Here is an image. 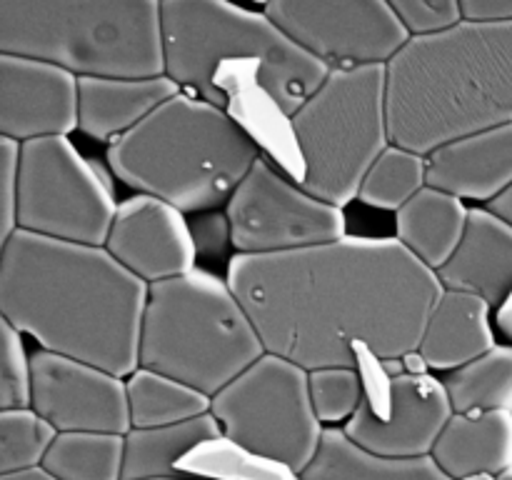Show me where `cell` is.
<instances>
[{"label": "cell", "mask_w": 512, "mask_h": 480, "mask_svg": "<svg viewBox=\"0 0 512 480\" xmlns=\"http://www.w3.org/2000/svg\"><path fill=\"white\" fill-rule=\"evenodd\" d=\"M265 353L303 370L358 368L418 353L445 285L398 238H340L275 255H235L228 278Z\"/></svg>", "instance_id": "1"}, {"label": "cell", "mask_w": 512, "mask_h": 480, "mask_svg": "<svg viewBox=\"0 0 512 480\" xmlns=\"http://www.w3.org/2000/svg\"><path fill=\"white\" fill-rule=\"evenodd\" d=\"M150 285L103 245L68 243L15 230L0 243V313L40 350L130 378Z\"/></svg>", "instance_id": "2"}, {"label": "cell", "mask_w": 512, "mask_h": 480, "mask_svg": "<svg viewBox=\"0 0 512 480\" xmlns=\"http://www.w3.org/2000/svg\"><path fill=\"white\" fill-rule=\"evenodd\" d=\"M390 140L428 158L512 123V20L410 38L388 65Z\"/></svg>", "instance_id": "3"}, {"label": "cell", "mask_w": 512, "mask_h": 480, "mask_svg": "<svg viewBox=\"0 0 512 480\" xmlns=\"http://www.w3.org/2000/svg\"><path fill=\"white\" fill-rule=\"evenodd\" d=\"M263 155L253 135L220 105L183 93L160 105L108 148L115 178L180 213L228 205Z\"/></svg>", "instance_id": "4"}, {"label": "cell", "mask_w": 512, "mask_h": 480, "mask_svg": "<svg viewBox=\"0 0 512 480\" xmlns=\"http://www.w3.org/2000/svg\"><path fill=\"white\" fill-rule=\"evenodd\" d=\"M160 15L165 75L178 88L225 110L230 100L218 78L228 63L258 70L260 90L288 120L333 70L300 48L263 10L223 0H165Z\"/></svg>", "instance_id": "5"}, {"label": "cell", "mask_w": 512, "mask_h": 480, "mask_svg": "<svg viewBox=\"0 0 512 480\" xmlns=\"http://www.w3.org/2000/svg\"><path fill=\"white\" fill-rule=\"evenodd\" d=\"M0 53L53 63L78 78H160V3L0 0Z\"/></svg>", "instance_id": "6"}, {"label": "cell", "mask_w": 512, "mask_h": 480, "mask_svg": "<svg viewBox=\"0 0 512 480\" xmlns=\"http://www.w3.org/2000/svg\"><path fill=\"white\" fill-rule=\"evenodd\" d=\"M263 355V340L228 280L195 268L150 285L140 368L213 398Z\"/></svg>", "instance_id": "7"}, {"label": "cell", "mask_w": 512, "mask_h": 480, "mask_svg": "<svg viewBox=\"0 0 512 480\" xmlns=\"http://www.w3.org/2000/svg\"><path fill=\"white\" fill-rule=\"evenodd\" d=\"M300 158V185L343 208L358 198L365 175L390 148L388 68H333L308 103L290 118Z\"/></svg>", "instance_id": "8"}, {"label": "cell", "mask_w": 512, "mask_h": 480, "mask_svg": "<svg viewBox=\"0 0 512 480\" xmlns=\"http://www.w3.org/2000/svg\"><path fill=\"white\" fill-rule=\"evenodd\" d=\"M210 413L228 440L303 475L323 443L310 398V373L265 353L210 398Z\"/></svg>", "instance_id": "9"}, {"label": "cell", "mask_w": 512, "mask_h": 480, "mask_svg": "<svg viewBox=\"0 0 512 480\" xmlns=\"http://www.w3.org/2000/svg\"><path fill=\"white\" fill-rule=\"evenodd\" d=\"M115 213L118 203L108 175L85 160L68 138L23 143L18 230L105 248Z\"/></svg>", "instance_id": "10"}, {"label": "cell", "mask_w": 512, "mask_h": 480, "mask_svg": "<svg viewBox=\"0 0 512 480\" xmlns=\"http://www.w3.org/2000/svg\"><path fill=\"white\" fill-rule=\"evenodd\" d=\"M363 378V400L345 423V435L360 450L378 458H428L455 415L443 380L410 373L400 360H380L370 350H355Z\"/></svg>", "instance_id": "11"}, {"label": "cell", "mask_w": 512, "mask_h": 480, "mask_svg": "<svg viewBox=\"0 0 512 480\" xmlns=\"http://www.w3.org/2000/svg\"><path fill=\"white\" fill-rule=\"evenodd\" d=\"M240 255H275L345 238L343 208L315 198L260 155L225 205Z\"/></svg>", "instance_id": "12"}, {"label": "cell", "mask_w": 512, "mask_h": 480, "mask_svg": "<svg viewBox=\"0 0 512 480\" xmlns=\"http://www.w3.org/2000/svg\"><path fill=\"white\" fill-rule=\"evenodd\" d=\"M263 13L330 68L388 65L410 40L385 0H275L265 3Z\"/></svg>", "instance_id": "13"}, {"label": "cell", "mask_w": 512, "mask_h": 480, "mask_svg": "<svg viewBox=\"0 0 512 480\" xmlns=\"http://www.w3.org/2000/svg\"><path fill=\"white\" fill-rule=\"evenodd\" d=\"M30 368V408L58 433L128 435L133 430L123 378L48 350L30 355Z\"/></svg>", "instance_id": "14"}, {"label": "cell", "mask_w": 512, "mask_h": 480, "mask_svg": "<svg viewBox=\"0 0 512 480\" xmlns=\"http://www.w3.org/2000/svg\"><path fill=\"white\" fill-rule=\"evenodd\" d=\"M105 250L148 285L190 273L198 258L185 213L153 195H133L118 205Z\"/></svg>", "instance_id": "15"}, {"label": "cell", "mask_w": 512, "mask_h": 480, "mask_svg": "<svg viewBox=\"0 0 512 480\" xmlns=\"http://www.w3.org/2000/svg\"><path fill=\"white\" fill-rule=\"evenodd\" d=\"M78 83L53 63L0 53V135L28 143L78 130Z\"/></svg>", "instance_id": "16"}, {"label": "cell", "mask_w": 512, "mask_h": 480, "mask_svg": "<svg viewBox=\"0 0 512 480\" xmlns=\"http://www.w3.org/2000/svg\"><path fill=\"white\" fill-rule=\"evenodd\" d=\"M428 185L493 203L512 188V123L468 135L428 155Z\"/></svg>", "instance_id": "17"}, {"label": "cell", "mask_w": 512, "mask_h": 480, "mask_svg": "<svg viewBox=\"0 0 512 480\" xmlns=\"http://www.w3.org/2000/svg\"><path fill=\"white\" fill-rule=\"evenodd\" d=\"M493 305L470 290L445 288L430 310L418 355L430 370H458L493 350L495 333L490 325Z\"/></svg>", "instance_id": "18"}, {"label": "cell", "mask_w": 512, "mask_h": 480, "mask_svg": "<svg viewBox=\"0 0 512 480\" xmlns=\"http://www.w3.org/2000/svg\"><path fill=\"white\" fill-rule=\"evenodd\" d=\"M78 128L95 140H118L180 93L168 78H80Z\"/></svg>", "instance_id": "19"}, {"label": "cell", "mask_w": 512, "mask_h": 480, "mask_svg": "<svg viewBox=\"0 0 512 480\" xmlns=\"http://www.w3.org/2000/svg\"><path fill=\"white\" fill-rule=\"evenodd\" d=\"M438 275L445 288L478 293L498 308L512 288V225L488 208L470 210L463 248Z\"/></svg>", "instance_id": "20"}, {"label": "cell", "mask_w": 512, "mask_h": 480, "mask_svg": "<svg viewBox=\"0 0 512 480\" xmlns=\"http://www.w3.org/2000/svg\"><path fill=\"white\" fill-rule=\"evenodd\" d=\"M430 458L453 480L503 473L512 465V413H455Z\"/></svg>", "instance_id": "21"}, {"label": "cell", "mask_w": 512, "mask_h": 480, "mask_svg": "<svg viewBox=\"0 0 512 480\" xmlns=\"http://www.w3.org/2000/svg\"><path fill=\"white\" fill-rule=\"evenodd\" d=\"M468 225L470 210L463 200L430 185L398 210V240L435 273L463 248Z\"/></svg>", "instance_id": "22"}, {"label": "cell", "mask_w": 512, "mask_h": 480, "mask_svg": "<svg viewBox=\"0 0 512 480\" xmlns=\"http://www.w3.org/2000/svg\"><path fill=\"white\" fill-rule=\"evenodd\" d=\"M223 430L213 413L163 428H133L125 435L123 480L180 475V463L193 450L220 438Z\"/></svg>", "instance_id": "23"}, {"label": "cell", "mask_w": 512, "mask_h": 480, "mask_svg": "<svg viewBox=\"0 0 512 480\" xmlns=\"http://www.w3.org/2000/svg\"><path fill=\"white\" fill-rule=\"evenodd\" d=\"M300 480H453L430 458H378L360 450L345 430L325 428L318 455Z\"/></svg>", "instance_id": "24"}, {"label": "cell", "mask_w": 512, "mask_h": 480, "mask_svg": "<svg viewBox=\"0 0 512 480\" xmlns=\"http://www.w3.org/2000/svg\"><path fill=\"white\" fill-rule=\"evenodd\" d=\"M133 428H163L210 413V398L155 370L138 368L128 380Z\"/></svg>", "instance_id": "25"}, {"label": "cell", "mask_w": 512, "mask_h": 480, "mask_svg": "<svg viewBox=\"0 0 512 480\" xmlns=\"http://www.w3.org/2000/svg\"><path fill=\"white\" fill-rule=\"evenodd\" d=\"M443 383L455 413H512V345H495Z\"/></svg>", "instance_id": "26"}, {"label": "cell", "mask_w": 512, "mask_h": 480, "mask_svg": "<svg viewBox=\"0 0 512 480\" xmlns=\"http://www.w3.org/2000/svg\"><path fill=\"white\" fill-rule=\"evenodd\" d=\"M125 435L58 433L43 460L53 480H123Z\"/></svg>", "instance_id": "27"}, {"label": "cell", "mask_w": 512, "mask_h": 480, "mask_svg": "<svg viewBox=\"0 0 512 480\" xmlns=\"http://www.w3.org/2000/svg\"><path fill=\"white\" fill-rule=\"evenodd\" d=\"M428 185V158L400 145H390L373 163L358 198L370 208L400 210Z\"/></svg>", "instance_id": "28"}, {"label": "cell", "mask_w": 512, "mask_h": 480, "mask_svg": "<svg viewBox=\"0 0 512 480\" xmlns=\"http://www.w3.org/2000/svg\"><path fill=\"white\" fill-rule=\"evenodd\" d=\"M180 475L200 480H300L293 470L240 448L225 435L193 450L180 463Z\"/></svg>", "instance_id": "29"}, {"label": "cell", "mask_w": 512, "mask_h": 480, "mask_svg": "<svg viewBox=\"0 0 512 480\" xmlns=\"http://www.w3.org/2000/svg\"><path fill=\"white\" fill-rule=\"evenodd\" d=\"M58 430L33 408L0 410V475L30 473L43 468Z\"/></svg>", "instance_id": "30"}, {"label": "cell", "mask_w": 512, "mask_h": 480, "mask_svg": "<svg viewBox=\"0 0 512 480\" xmlns=\"http://www.w3.org/2000/svg\"><path fill=\"white\" fill-rule=\"evenodd\" d=\"M310 398L320 423H348L363 400L358 368H323L310 373Z\"/></svg>", "instance_id": "31"}, {"label": "cell", "mask_w": 512, "mask_h": 480, "mask_svg": "<svg viewBox=\"0 0 512 480\" xmlns=\"http://www.w3.org/2000/svg\"><path fill=\"white\" fill-rule=\"evenodd\" d=\"M33 368L23 338L10 323H0V410L30 408Z\"/></svg>", "instance_id": "32"}, {"label": "cell", "mask_w": 512, "mask_h": 480, "mask_svg": "<svg viewBox=\"0 0 512 480\" xmlns=\"http://www.w3.org/2000/svg\"><path fill=\"white\" fill-rule=\"evenodd\" d=\"M410 38L438 35L463 23V8L455 0H398L390 3Z\"/></svg>", "instance_id": "33"}, {"label": "cell", "mask_w": 512, "mask_h": 480, "mask_svg": "<svg viewBox=\"0 0 512 480\" xmlns=\"http://www.w3.org/2000/svg\"><path fill=\"white\" fill-rule=\"evenodd\" d=\"M23 143L0 138V243L18 230V175Z\"/></svg>", "instance_id": "34"}, {"label": "cell", "mask_w": 512, "mask_h": 480, "mask_svg": "<svg viewBox=\"0 0 512 480\" xmlns=\"http://www.w3.org/2000/svg\"><path fill=\"white\" fill-rule=\"evenodd\" d=\"M190 230H193L195 248L203 255H218L223 253L228 245H233L228 215L200 213V218L190 225Z\"/></svg>", "instance_id": "35"}, {"label": "cell", "mask_w": 512, "mask_h": 480, "mask_svg": "<svg viewBox=\"0 0 512 480\" xmlns=\"http://www.w3.org/2000/svg\"><path fill=\"white\" fill-rule=\"evenodd\" d=\"M465 20L475 23H510L512 20V0H463Z\"/></svg>", "instance_id": "36"}, {"label": "cell", "mask_w": 512, "mask_h": 480, "mask_svg": "<svg viewBox=\"0 0 512 480\" xmlns=\"http://www.w3.org/2000/svg\"><path fill=\"white\" fill-rule=\"evenodd\" d=\"M495 323H498L500 333L508 340H512V288L503 298V303L498 305V310H495Z\"/></svg>", "instance_id": "37"}, {"label": "cell", "mask_w": 512, "mask_h": 480, "mask_svg": "<svg viewBox=\"0 0 512 480\" xmlns=\"http://www.w3.org/2000/svg\"><path fill=\"white\" fill-rule=\"evenodd\" d=\"M485 208H488L490 213L498 215V218H503L508 225H512V188L505 195H500L498 200H493L490 205H485Z\"/></svg>", "instance_id": "38"}, {"label": "cell", "mask_w": 512, "mask_h": 480, "mask_svg": "<svg viewBox=\"0 0 512 480\" xmlns=\"http://www.w3.org/2000/svg\"><path fill=\"white\" fill-rule=\"evenodd\" d=\"M0 480H53L45 470H30V473H18V475H0Z\"/></svg>", "instance_id": "39"}, {"label": "cell", "mask_w": 512, "mask_h": 480, "mask_svg": "<svg viewBox=\"0 0 512 480\" xmlns=\"http://www.w3.org/2000/svg\"><path fill=\"white\" fill-rule=\"evenodd\" d=\"M478 480H512V465H510L508 470H503V473L490 475V478H478Z\"/></svg>", "instance_id": "40"}, {"label": "cell", "mask_w": 512, "mask_h": 480, "mask_svg": "<svg viewBox=\"0 0 512 480\" xmlns=\"http://www.w3.org/2000/svg\"><path fill=\"white\" fill-rule=\"evenodd\" d=\"M148 480H200L193 475H165V478H148Z\"/></svg>", "instance_id": "41"}]
</instances>
